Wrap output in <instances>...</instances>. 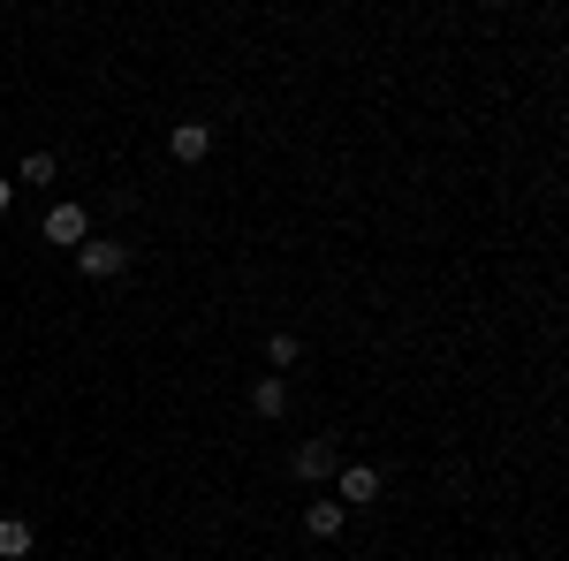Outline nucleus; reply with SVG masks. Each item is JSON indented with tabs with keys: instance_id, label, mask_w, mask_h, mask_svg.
I'll return each instance as SVG.
<instances>
[{
	"instance_id": "1",
	"label": "nucleus",
	"mask_w": 569,
	"mask_h": 561,
	"mask_svg": "<svg viewBox=\"0 0 569 561\" xmlns=\"http://www.w3.org/2000/svg\"><path fill=\"white\" fill-rule=\"evenodd\" d=\"M77 266H84V281H114V273L130 266V243H114V236H84V243H77Z\"/></svg>"
},
{
	"instance_id": "2",
	"label": "nucleus",
	"mask_w": 569,
	"mask_h": 561,
	"mask_svg": "<svg viewBox=\"0 0 569 561\" xmlns=\"http://www.w3.org/2000/svg\"><path fill=\"white\" fill-rule=\"evenodd\" d=\"M289 471L305 478V485H335V471H342V455H335V440H305V448L289 455Z\"/></svg>"
},
{
	"instance_id": "3",
	"label": "nucleus",
	"mask_w": 569,
	"mask_h": 561,
	"mask_svg": "<svg viewBox=\"0 0 569 561\" xmlns=\"http://www.w3.org/2000/svg\"><path fill=\"white\" fill-rule=\"evenodd\" d=\"M335 485H342V509L380 501V471H372V463H342V471H335Z\"/></svg>"
},
{
	"instance_id": "4",
	"label": "nucleus",
	"mask_w": 569,
	"mask_h": 561,
	"mask_svg": "<svg viewBox=\"0 0 569 561\" xmlns=\"http://www.w3.org/2000/svg\"><path fill=\"white\" fill-rule=\"evenodd\" d=\"M84 236H91L84 206H53V213H46V243H69V251H77Z\"/></svg>"
},
{
	"instance_id": "5",
	"label": "nucleus",
	"mask_w": 569,
	"mask_h": 561,
	"mask_svg": "<svg viewBox=\"0 0 569 561\" xmlns=\"http://www.w3.org/2000/svg\"><path fill=\"white\" fill-rule=\"evenodd\" d=\"M168 152H176L182 168H198V160L213 152V130H206V122H176V137H168Z\"/></svg>"
},
{
	"instance_id": "6",
	"label": "nucleus",
	"mask_w": 569,
	"mask_h": 561,
	"mask_svg": "<svg viewBox=\"0 0 569 561\" xmlns=\"http://www.w3.org/2000/svg\"><path fill=\"white\" fill-rule=\"evenodd\" d=\"M31 554H39L31 523H23V517H0V561H31Z\"/></svg>"
},
{
	"instance_id": "7",
	"label": "nucleus",
	"mask_w": 569,
	"mask_h": 561,
	"mask_svg": "<svg viewBox=\"0 0 569 561\" xmlns=\"http://www.w3.org/2000/svg\"><path fill=\"white\" fill-rule=\"evenodd\" d=\"M251 410H259V418H281V410H289V380H281V372H266L259 388H251Z\"/></svg>"
},
{
	"instance_id": "8",
	"label": "nucleus",
	"mask_w": 569,
	"mask_h": 561,
	"mask_svg": "<svg viewBox=\"0 0 569 561\" xmlns=\"http://www.w3.org/2000/svg\"><path fill=\"white\" fill-rule=\"evenodd\" d=\"M305 531H311V539H342V501H311Z\"/></svg>"
},
{
	"instance_id": "9",
	"label": "nucleus",
	"mask_w": 569,
	"mask_h": 561,
	"mask_svg": "<svg viewBox=\"0 0 569 561\" xmlns=\"http://www.w3.org/2000/svg\"><path fill=\"white\" fill-rule=\"evenodd\" d=\"M53 174H61V168H53V152H31V160H23V168H16V182H39V190H46V182H53Z\"/></svg>"
},
{
	"instance_id": "10",
	"label": "nucleus",
	"mask_w": 569,
	"mask_h": 561,
	"mask_svg": "<svg viewBox=\"0 0 569 561\" xmlns=\"http://www.w3.org/2000/svg\"><path fill=\"white\" fill-rule=\"evenodd\" d=\"M266 364H297V334H273L266 342Z\"/></svg>"
},
{
	"instance_id": "11",
	"label": "nucleus",
	"mask_w": 569,
	"mask_h": 561,
	"mask_svg": "<svg viewBox=\"0 0 569 561\" xmlns=\"http://www.w3.org/2000/svg\"><path fill=\"white\" fill-rule=\"evenodd\" d=\"M8 206H16V182H0V213H8Z\"/></svg>"
}]
</instances>
